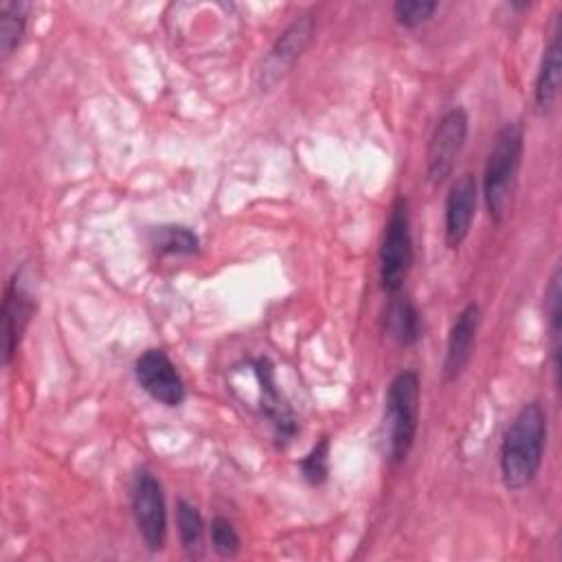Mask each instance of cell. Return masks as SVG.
<instances>
[{
  "label": "cell",
  "mask_w": 562,
  "mask_h": 562,
  "mask_svg": "<svg viewBox=\"0 0 562 562\" xmlns=\"http://www.w3.org/2000/svg\"><path fill=\"white\" fill-rule=\"evenodd\" d=\"M547 443V413L538 402H527L518 408L503 432L498 465L503 485L509 492H520L540 472Z\"/></svg>",
  "instance_id": "1"
},
{
  "label": "cell",
  "mask_w": 562,
  "mask_h": 562,
  "mask_svg": "<svg viewBox=\"0 0 562 562\" xmlns=\"http://www.w3.org/2000/svg\"><path fill=\"white\" fill-rule=\"evenodd\" d=\"M525 151V132L518 121L505 123L494 138V145L487 154L481 195L487 209V215L494 224H501L509 213L512 198L518 182V171Z\"/></svg>",
  "instance_id": "2"
},
{
  "label": "cell",
  "mask_w": 562,
  "mask_h": 562,
  "mask_svg": "<svg viewBox=\"0 0 562 562\" xmlns=\"http://www.w3.org/2000/svg\"><path fill=\"white\" fill-rule=\"evenodd\" d=\"M419 426V373L402 369L393 375L384 397V443L393 465L402 463L415 443Z\"/></svg>",
  "instance_id": "3"
},
{
  "label": "cell",
  "mask_w": 562,
  "mask_h": 562,
  "mask_svg": "<svg viewBox=\"0 0 562 562\" xmlns=\"http://www.w3.org/2000/svg\"><path fill=\"white\" fill-rule=\"evenodd\" d=\"M413 266L411 213L404 195H397L389 209L384 237L380 246V283L389 294H397Z\"/></svg>",
  "instance_id": "4"
},
{
  "label": "cell",
  "mask_w": 562,
  "mask_h": 562,
  "mask_svg": "<svg viewBox=\"0 0 562 562\" xmlns=\"http://www.w3.org/2000/svg\"><path fill=\"white\" fill-rule=\"evenodd\" d=\"M468 127L470 121L463 108L448 110L435 125L426 149V178L432 187L443 184L452 176L468 138Z\"/></svg>",
  "instance_id": "5"
},
{
  "label": "cell",
  "mask_w": 562,
  "mask_h": 562,
  "mask_svg": "<svg viewBox=\"0 0 562 562\" xmlns=\"http://www.w3.org/2000/svg\"><path fill=\"white\" fill-rule=\"evenodd\" d=\"M132 514L145 547L160 551L167 540V503L160 481L149 470H140L134 476Z\"/></svg>",
  "instance_id": "6"
},
{
  "label": "cell",
  "mask_w": 562,
  "mask_h": 562,
  "mask_svg": "<svg viewBox=\"0 0 562 562\" xmlns=\"http://www.w3.org/2000/svg\"><path fill=\"white\" fill-rule=\"evenodd\" d=\"M24 268L15 270L4 285L2 292V360L9 364L33 321L35 314V296L26 283Z\"/></svg>",
  "instance_id": "7"
},
{
  "label": "cell",
  "mask_w": 562,
  "mask_h": 562,
  "mask_svg": "<svg viewBox=\"0 0 562 562\" xmlns=\"http://www.w3.org/2000/svg\"><path fill=\"white\" fill-rule=\"evenodd\" d=\"M134 375L140 389L165 406H180L187 397L184 382L162 349H147L134 362Z\"/></svg>",
  "instance_id": "8"
},
{
  "label": "cell",
  "mask_w": 562,
  "mask_h": 562,
  "mask_svg": "<svg viewBox=\"0 0 562 562\" xmlns=\"http://www.w3.org/2000/svg\"><path fill=\"white\" fill-rule=\"evenodd\" d=\"M312 35H314V15L312 13L296 15L270 46L263 59V66L259 70V86L266 90L274 86L292 68V64L303 55Z\"/></svg>",
  "instance_id": "9"
},
{
  "label": "cell",
  "mask_w": 562,
  "mask_h": 562,
  "mask_svg": "<svg viewBox=\"0 0 562 562\" xmlns=\"http://www.w3.org/2000/svg\"><path fill=\"white\" fill-rule=\"evenodd\" d=\"M479 202V184L472 173L459 176L448 191L443 206V241L450 250H457L470 235L472 220Z\"/></svg>",
  "instance_id": "10"
},
{
  "label": "cell",
  "mask_w": 562,
  "mask_h": 562,
  "mask_svg": "<svg viewBox=\"0 0 562 562\" xmlns=\"http://www.w3.org/2000/svg\"><path fill=\"white\" fill-rule=\"evenodd\" d=\"M481 325V307L476 303H468L448 329L446 353H443V380L454 382L468 367L472 358V347L476 340V331Z\"/></svg>",
  "instance_id": "11"
},
{
  "label": "cell",
  "mask_w": 562,
  "mask_h": 562,
  "mask_svg": "<svg viewBox=\"0 0 562 562\" xmlns=\"http://www.w3.org/2000/svg\"><path fill=\"white\" fill-rule=\"evenodd\" d=\"M255 373L259 380V397H261V413L270 419L274 435L279 441H290L296 432V419L292 408L283 402L277 382H274V371L268 358H257L255 360Z\"/></svg>",
  "instance_id": "12"
},
{
  "label": "cell",
  "mask_w": 562,
  "mask_h": 562,
  "mask_svg": "<svg viewBox=\"0 0 562 562\" xmlns=\"http://www.w3.org/2000/svg\"><path fill=\"white\" fill-rule=\"evenodd\" d=\"M562 64H560V29L555 26L549 35V42L542 50L540 66L536 72L533 83V108L540 116H547L560 94V79H562Z\"/></svg>",
  "instance_id": "13"
},
{
  "label": "cell",
  "mask_w": 562,
  "mask_h": 562,
  "mask_svg": "<svg viewBox=\"0 0 562 562\" xmlns=\"http://www.w3.org/2000/svg\"><path fill=\"white\" fill-rule=\"evenodd\" d=\"M384 331L402 347H413L422 338V316L408 296L391 294L384 314Z\"/></svg>",
  "instance_id": "14"
},
{
  "label": "cell",
  "mask_w": 562,
  "mask_h": 562,
  "mask_svg": "<svg viewBox=\"0 0 562 562\" xmlns=\"http://www.w3.org/2000/svg\"><path fill=\"white\" fill-rule=\"evenodd\" d=\"M31 9L33 4L26 0H0V53L4 59L20 46Z\"/></svg>",
  "instance_id": "15"
},
{
  "label": "cell",
  "mask_w": 562,
  "mask_h": 562,
  "mask_svg": "<svg viewBox=\"0 0 562 562\" xmlns=\"http://www.w3.org/2000/svg\"><path fill=\"white\" fill-rule=\"evenodd\" d=\"M544 321L549 334V351L551 367L555 373V382L560 378V338H562V285H560V268L553 270L549 285L544 290Z\"/></svg>",
  "instance_id": "16"
},
{
  "label": "cell",
  "mask_w": 562,
  "mask_h": 562,
  "mask_svg": "<svg viewBox=\"0 0 562 562\" xmlns=\"http://www.w3.org/2000/svg\"><path fill=\"white\" fill-rule=\"evenodd\" d=\"M176 525H178V536L180 544L189 555H198L202 549V538H204V520L200 509L180 498L176 505Z\"/></svg>",
  "instance_id": "17"
},
{
  "label": "cell",
  "mask_w": 562,
  "mask_h": 562,
  "mask_svg": "<svg viewBox=\"0 0 562 562\" xmlns=\"http://www.w3.org/2000/svg\"><path fill=\"white\" fill-rule=\"evenodd\" d=\"M154 248L160 255H193L200 248L198 235L187 226H158L151 237Z\"/></svg>",
  "instance_id": "18"
},
{
  "label": "cell",
  "mask_w": 562,
  "mask_h": 562,
  "mask_svg": "<svg viewBox=\"0 0 562 562\" xmlns=\"http://www.w3.org/2000/svg\"><path fill=\"white\" fill-rule=\"evenodd\" d=\"M299 468L310 485L325 483L329 474V439L323 437L318 443H314L312 450L301 459Z\"/></svg>",
  "instance_id": "19"
},
{
  "label": "cell",
  "mask_w": 562,
  "mask_h": 562,
  "mask_svg": "<svg viewBox=\"0 0 562 562\" xmlns=\"http://www.w3.org/2000/svg\"><path fill=\"white\" fill-rule=\"evenodd\" d=\"M211 544L220 558H235L241 549V538L235 529V525L224 518L215 516L211 522Z\"/></svg>",
  "instance_id": "20"
},
{
  "label": "cell",
  "mask_w": 562,
  "mask_h": 562,
  "mask_svg": "<svg viewBox=\"0 0 562 562\" xmlns=\"http://www.w3.org/2000/svg\"><path fill=\"white\" fill-rule=\"evenodd\" d=\"M437 2L432 0H397L393 4V18L406 26V29H415L424 22H428L435 11H437Z\"/></svg>",
  "instance_id": "21"
}]
</instances>
